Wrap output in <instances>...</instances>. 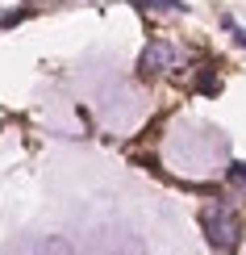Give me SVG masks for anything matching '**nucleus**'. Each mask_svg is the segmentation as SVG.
<instances>
[{
	"mask_svg": "<svg viewBox=\"0 0 246 255\" xmlns=\"http://www.w3.org/2000/svg\"><path fill=\"white\" fill-rule=\"evenodd\" d=\"M230 180H234L238 188H246V163H234V167H230Z\"/></svg>",
	"mask_w": 246,
	"mask_h": 255,
	"instance_id": "423d86ee",
	"label": "nucleus"
},
{
	"mask_svg": "<svg viewBox=\"0 0 246 255\" xmlns=\"http://www.w3.org/2000/svg\"><path fill=\"white\" fill-rule=\"evenodd\" d=\"M138 8H159V13H179V0H134Z\"/></svg>",
	"mask_w": 246,
	"mask_h": 255,
	"instance_id": "20e7f679",
	"label": "nucleus"
},
{
	"mask_svg": "<svg viewBox=\"0 0 246 255\" xmlns=\"http://www.w3.org/2000/svg\"><path fill=\"white\" fill-rule=\"evenodd\" d=\"M25 17H29V8H13V13H0V29H13V25H21Z\"/></svg>",
	"mask_w": 246,
	"mask_h": 255,
	"instance_id": "39448f33",
	"label": "nucleus"
},
{
	"mask_svg": "<svg viewBox=\"0 0 246 255\" xmlns=\"http://www.w3.org/2000/svg\"><path fill=\"white\" fill-rule=\"evenodd\" d=\"M230 29H234V42H238V46H246V29H238L234 21H230Z\"/></svg>",
	"mask_w": 246,
	"mask_h": 255,
	"instance_id": "0eeeda50",
	"label": "nucleus"
},
{
	"mask_svg": "<svg viewBox=\"0 0 246 255\" xmlns=\"http://www.w3.org/2000/svg\"><path fill=\"white\" fill-rule=\"evenodd\" d=\"M196 92H205V97H217V92H221V80H217V76H213V71L205 67V71L196 76Z\"/></svg>",
	"mask_w": 246,
	"mask_h": 255,
	"instance_id": "7ed1b4c3",
	"label": "nucleus"
},
{
	"mask_svg": "<svg viewBox=\"0 0 246 255\" xmlns=\"http://www.w3.org/2000/svg\"><path fill=\"white\" fill-rule=\"evenodd\" d=\"M175 59H179V50L171 46V42H151V46L142 50V59H138V71H142V76H159V71L175 67Z\"/></svg>",
	"mask_w": 246,
	"mask_h": 255,
	"instance_id": "f03ea898",
	"label": "nucleus"
},
{
	"mask_svg": "<svg viewBox=\"0 0 246 255\" xmlns=\"http://www.w3.org/2000/svg\"><path fill=\"white\" fill-rule=\"evenodd\" d=\"M200 226H205L209 243L217 247V255H230L238 247V239H242V222H238V214H234L230 205H209L205 214H200Z\"/></svg>",
	"mask_w": 246,
	"mask_h": 255,
	"instance_id": "f257e3e1",
	"label": "nucleus"
}]
</instances>
